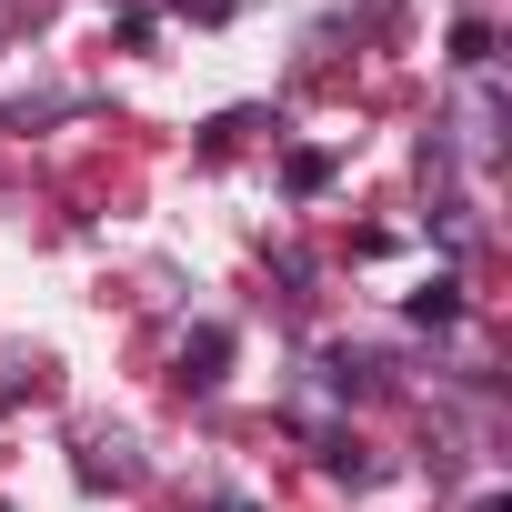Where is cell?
Here are the masks:
<instances>
[{
  "mask_svg": "<svg viewBox=\"0 0 512 512\" xmlns=\"http://www.w3.org/2000/svg\"><path fill=\"white\" fill-rule=\"evenodd\" d=\"M332 171H342V161H332L322 141H302V151H282V191H292V201H322V191H332Z\"/></svg>",
  "mask_w": 512,
  "mask_h": 512,
  "instance_id": "obj_5",
  "label": "cell"
},
{
  "mask_svg": "<svg viewBox=\"0 0 512 512\" xmlns=\"http://www.w3.org/2000/svg\"><path fill=\"white\" fill-rule=\"evenodd\" d=\"M51 372H61V362H51L41 342H0V412H11V402H41Z\"/></svg>",
  "mask_w": 512,
  "mask_h": 512,
  "instance_id": "obj_4",
  "label": "cell"
},
{
  "mask_svg": "<svg viewBox=\"0 0 512 512\" xmlns=\"http://www.w3.org/2000/svg\"><path fill=\"white\" fill-rule=\"evenodd\" d=\"M81 482L91 492H131L141 482V442L131 432H81Z\"/></svg>",
  "mask_w": 512,
  "mask_h": 512,
  "instance_id": "obj_3",
  "label": "cell"
},
{
  "mask_svg": "<svg viewBox=\"0 0 512 512\" xmlns=\"http://www.w3.org/2000/svg\"><path fill=\"white\" fill-rule=\"evenodd\" d=\"M452 71H462V81H472V71H492V21H482V11H462V21H452Z\"/></svg>",
  "mask_w": 512,
  "mask_h": 512,
  "instance_id": "obj_9",
  "label": "cell"
},
{
  "mask_svg": "<svg viewBox=\"0 0 512 512\" xmlns=\"http://www.w3.org/2000/svg\"><path fill=\"white\" fill-rule=\"evenodd\" d=\"M472 512H512V492H492V482H482V492H472Z\"/></svg>",
  "mask_w": 512,
  "mask_h": 512,
  "instance_id": "obj_11",
  "label": "cell"
},
{
  "mask_svg": "<svg viewBox=\"0 0 512 512\" xmlns=\"http://www.w3.org/2000/svg\"><path fill=\"white\" fill-rule=\"evenodd\" d=\"M432 141H442V161L462 151L472 171H492V161H502V81H492V71H472V81H462V101H452V121H442Z\"/></svg>",
  "mask_w": 512,
  "mask_h": 512,
  "instance_id": "obj_1",
  "label": "cell"
},
{
  "mask_svg": "<svg viewBox=\"0 0 512 512\" xmlns=\"http://www.w3.org/2000/svg\"><path fill=\"white\" fill-rule=\"evenodd\" d=\"M322 472H332L342 492H372V482H382V462H372L352 432H322Z\"/></svg>",
  "mask_w": 512,
  "mask_h": 512,
  "instance_id": "obj_7",
  "label": "cell"
},
{
  "mask_svg": "<svg viewBox=\"0 0 512 512\" xmlns=\"http://www.w3.org/2000/svg\"><path fill=\"white\" fill-rule=\"evenodd\" d=\"M402 312H412L422 332H452V322H462V282H452V272H432L422 292H402Z\"/></svg>",
  "mask_w": 512,
  "mask_h": 512,
  "instance_id": "obj_6",
  "label": "cell"
},
{
  "mask_svg": "<svg viewBox=\"0 0 512 512\" xmlns=\"http://www.w3.org/2000/svg\"><path fill=\"white\" fill-rule=\"evenodd\" d=\"M71 111H81V91H21L0 111V131H41V121H71Z\"/></svg>",
  "mask_w": 512,
  "mask_h": 512,
  "instance_id": "obj_8",
  "label": "cell"
},
{
  "mask_svg": "<svg viewBox=\"0 0 512 512\" xmlns=\"http://www.w3.org/2000/svg\"><path fill=\"white\" fill-rule=\"evenodd\" d=\"M171 382H181V392H221V382H231V332H221V322L181 332V352H171Z\"/></svg>",
  "mask_w": 512,
  "mask_h": 512,
  "instance_id": "obj_2",
  "label": "cell"
},
{
  "mask_svg": "<svg viewBox=\"0 0 512 512\" xmlns=\"http://www.w3.org/2000/svg\"><path fill=\"white\" fill-rule=\"evenodd\" d=\"M181 21H231V0H171Z\"/></svg>",
  "mask_w": 512,
  "mask_h": 512,
  "instance_id": "obj_10",
  "label": "cell"
},
{
  "mask_svg": "<svg viewBox=\"0 0 512 512\" xmlns=\"http://www.w3.org/2000/svg\"><path fill=\"white\" fill-rule=\"evenodd\" d=\"M211 512H262V502H251V492H221V502H211Z\"/></svg>",
  "mask_w": 512,
  "mask_h": 512,
  "instance_id": "obj_12",
  "label": "cell"
}]
</instances>
